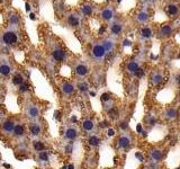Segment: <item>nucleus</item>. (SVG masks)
Here are the masks:
<instances>
[{
	"label": "nucleus",
	"instance_id": "f257e3e1",
	"mask_svg": "<svg viewBox=\"0 0 180 169\" xmlns=\"http://www.w3.org/2000/svg\"><path fill=\"white\" fill-rule=\"evenodd\" d=\"M17 39H18L17 33L12 32V31H8V32H6V33L2 34V42H4V44H6V45L16 44Z\"/></svg>",
	"mask_w": 180,
	"mask_h": 169
},
{
	"label": "nucleus",
	"instance_id": "f03ea898",
	"mask_svg": "<svg viewBox=\"0 0 180 169\" xmlns=\"http://www.w3.org/2000/svg\"><path fill=\"white\" fill-rule=\"evenodd\" d=\"M16 122L12 119V118H7L5 119L1 125H0V129H1V132L5 133V134H10L12 133V130H14V126H15Z\"/></svg>",
	"mask_w": 180,
	"mask_h": 169
},
{
	"label": "nucleus",
	"instance_id": "7ed1b4c3",
	"mask_svg": "<svg viewBox=\"0 0 180 169\" xmlns=\"http://www.w3.org/2000/svg\"><path fill=\"white\" fill-rule=\"evenodd\" d=\"M26 115H27V117L30 118V119H36V118L39 116L38 106H36V105H34V104L28 105L27 108H26Z\"/></svg>",
	"mask_w": 180,
	"mask_h": 169
},
{
	"label": "nucleus",
	"instance_id": "20e7f679",
	"mask_svg": "<svg viewBox=\"0 0 180 169\" xmlns=\"http://www.w3.org/2000/svg\"><path fill=\"white\" fill-rule=\"evenodd\" d=\"M25 133H26V127H25V125L22 123H17V124H15L11 134L14 135L15 138H17V139H20V138H22V136L25 135Z\"/></svg>",
	"mask_w": 180,
	"mask_h": 169
},
{
	"label": "nucleus",
	"instance_id": "39448f33",
	"mask_svg": "<svg viewBox=\"0 0 180 169\" xmlns=\"http://www.w3.org/2000/svg\"><path fill=\"white\" fill-rule=\"evenodd\" d=\"M92 55L95 56L96 59H101L104 58L105 54H106V50L105 47L102 46V44H96L94 47H92Z\"/></svg>",
	"mask_w": 180,
	"mask_h": 169
},
{
	"label": "nucleus",
	"instance_id": "423d86ee",
	"mask_svg": "<svg viewBox=\"0 0 180 169\" xmlns=\"http://www.w3.org/2000/svg\"><path fill=\"white\" fill-rule=\"evenodd\" d=\"M28 131L30 135L33 136H38L41 133H42V127H41V124L37 123V122H32L28 125Z\"/></svg>",
	"mask_w": 180,
	"mask_h": 169
},
{
	"label": "nucleus",
	"instance_id": "0eeeda50",
	"mask_svg": "<svg viewBox=\"0 0 180 169\" xmlns=\"http://www.w3.org/2000/svg\"><path fill=\"white\" fill-rule=\"evenodd\" d=\"M153 20L158 24H162V23H165L169 20V17L168 15L162 10H157L154 16H153Z\"/></svg>",
	"mask_w": 180,
	"mask_h": 169
},
{
	"label": "nucleus",
	"instance_id": "6e6552de",
	"mask_svg": "<svg viewBox=\"0 0 180 169\" xmlns=\"http://www.w3.org/2000/svg\"><path fill=\"white\" fill-rule=\"evenodd\" d=\"M52 56H53V59L57 62H62L65 60V58H67V53H65V51L60 49V47H57L55 50L52 52Z\"/></svg>",
	"mask_w": 180,
	"mask_h": 169
},
{
	"label": "nucleus",
	"instance_id": "1a4fd4ad",
	"mask_svg": "<svg viewBox=\"0 0 180 169\" xmlns=\"http://www.w3.org/2000/svg\"><path fill=\"white\" fill-rule=\"evenodd\" d=\"M64 136H65L67 140L72 141L78 136V131H77L75 127H73V126H69V127L65 130V132H64Z\"/></svg>",
	"mask_w": 180,
	"mask_h": 169
},
{
	"label": "nucleus",
	"instance_id": "9d476101",
	"mask_svg": "<svg viewBox=\"0 0 180 169\" xmlns=\"http://www.w3.org/2000/svg\"><path fill=\"white\" fill-rule=\"evenodd\" d=\"M61 90L65 96H70L72 95L73 91H74V86L72 84H70L69 81H64L61 84Z\"/></svg>",
	"mask_w": 180,
	"mask_h": 169
},
{
	"label": "nucleus",
	"instance_id": "9b49d317",
	"mask_svg": "<svg viewBox=\"0 0 180 169\" xmlns=\"http://www.w3.org/2000/svg\"><path fill=\"white\" fill-rule=\"evenodd\" d=\"M74 70H75V73H77L78 76H80V77H84V76H87L88 72H89V68L87 67L86 64H83V63L77 64Z\"/></svg>",
	"mask_w": 180,
	"mask_h": 169
},
{
	"label": "nucleus",
	"instance_id": "f8f14e48",
	"mask_svg": "<svg viewBox=\"0 0 180 169\" xmlns=\"http://www.w3.org/2000/svg\"><path fill=\"white\" fill-rule=\"evenodd\" d=\"M11 73V67L6 63V62H2L0 63V76L1 77H9Z\"/></svg>",
	"mask_w": 180,
	"mask_h": 169
},
{
	"label": "nucleus",
	"instance_id": "ddd939ff",
	"mask_svg": "<svg viewBox=\"0 0 180 169\" xmlns=\"http://www.w3.org/2000/svg\"><path fill=\"white\" fill-rule=\"evenodd\" d=\"M67 23L68 25L71 26V27H78L79 25H80V19L75 15H70V16L68 17Z\"/></svg>",
	"mask_w": 180,
	"mask_h": 169
},
{
	"label": "nucleus",
	"instance_id": "4468645a",
	"mask_svg": "<svg viewBox=\"0 0 180 169\" xmlns=\"http://www.w3.org/2000/svg\"><path fill=\"white\" fill-rule=\"evenodd\" d=\"M11 81H12V84H15V86H20L22 84L25 82V81H24V77H22V73H15Z\"/></svg>",
	"mask_w": 180,
	"mask_h": 169
},
{
	"label": "nucleus",
	"instance_id": "2eb2a0df",
	"mask_svg": "<svg viewBox=\"0 0 180 169\" xmlns=\"http://www.w3.org/2000/svg\"><path fill=\"white\" fill-rule=\"evenodd\" d=\"M101 17H102V19H105V20H110L112 17H114V12L110 8H105L104 10L101 11Z\"/></svg>",
	"mask_w": 180,
	"mask_h": 169
},
{
	"label": "nucleus",
	"instance_id": "dca6fc26",
	"mask_svg": "<svg viewBox=\"0 0 180 169\" xmlns=\"http://www.w3.org/2000/svg\"><path fill=\"white\" fill-rule=\"evenodd\" d=\"M94 126H95V124H94V122H92L91 119H89V118L84 119L83 123H82V127H83V130L86 132L92 131V130H94Z\"/></svg>",
	"mask_w": 180,
	"mask_h": 169
},
{
	"label": "nucleus",
	"instance_id": "f3484780",
	"mask_svg": "<svg viewBox=\"0 0 180 169\" xmlns=\"http://www.w3.org/2000/svg\"><path fill=\"white\" fill-rule=\"evenodd\" d=\"M129 144H131V141H129L128 138H126V136H120L119 139H118V146H120V148H123V149H126V148H128Z\"/></svg>",
	"mask_w": 180,
	"mask_h": 169
},
{
	"label": "nucleus",
	"instance_id": "a211bd4d",
	"mask_svg": "<svg viewBox=\"0 0 180 169\" xmlns=\"http://www.w3.org/2000/svg\"><path fill=\"white\" fill-rule=\"evenodd\" d=\"M122 29H123V26L119 23H114L112 25V27H110V31H112V33L114 35H119L122 33Z\"/></svg>",
	"mask_w": 180,
	"mask_h": 169
},
{
	"label": "nucleus",
	"instance_id": "6ab92c4d",
	"mask_svg": "<svg viewBox=\"0 0 180 169\" xmlns=\"http://www.w3.org/2000/svg\"><path fill=\"white\" fill-rule=\"evenodd\" d=\"M172 33V27L170 25H163L162 27L160 28V35L161 36H169Z\"/></svg>",
	"mask_w": 180,
	"mask_h": 169
},
{
	"label": "nucleus",
	"instance_id": "aec40b11",
	"mask_svg": "<svg viewBox=\"0 0 180 169\" xmlns=\"http://www.w3.org/2000/svg\"><path fill=\"white\" fill-rule=\"evenodd\" d=\"M149 18H150V16H149V14H147L146 11H140V12L136 15V19H137L140 23L147 22V20H149Z\"/></svg>",
	"mask_w": 180,
	"mask_h": 169
},
{
	"label": "nucleus",
	"instance_id": "412c9836",
	"mask_svg": "<svg viewBox=\"0 0 180 169\" xmlns=\"http://www.w3.org/2000/svg\"><path fill=\"white\" fill-rule=\"evenodd\" d=\"M33 148L35 151L37 152H41V151H44L45 149V144L42 142V141H34L33 142Z\"/></svg>",
	"mask_w": 180,
	"mask_h": 169
},
{
	"label": "nucleus",
	"instance_id": "4be33fe9",
	"mask_svg": "<svg viewBox=\"0 0 180 169\" xmlns=\"http://www.w3.org/2000/svg\"><path fill=\"white\" fill-rule=\"evenodd\" d=\"M152 29L151 27H147V26H145V27H143L142 29H141V36L142 37H144V39H150L152 36Z\"/></svg>",
	"mask_w": 180,
	"mask_h": 169
},
{
	"label": "nucleus",
	"instance_id": "5701e85b",
	"mask_svg": "<svg viewBox=\"0 0 180 169\" xmlns=\"http://www.w3.org/2000/svg\"><path fill=\"white\" fill-rule=\"evenodd\" d=\"M136 4V0H122V2H120V6H123L124 8L127 10V9H131V8H133Z\"/></svg>",
	"mask_w": 180,
	"mask_h": 169
},
{
	"label": "nucleus",
	"instance_id": "b1692460",
	"mask_svg": "<svg viewBox=\"0 0 180 169\" xmlns=\"http://www.w3.org/2000/svg\"><path fill=\"white\" fill-rule=\"evenodd\" d=\"M126 69H127V71H128V72L135 73L139 69H140V67H139V64H137L136 62H129V63H127Z\"/></svg>",
	"mask_w": 180,
	"mask_h": 169
},
{
	"label": "nucleus",
	"instance_id": "393cba45",
	"mask_svg": "<svg viewBox=\"0 0 180 169\" xmlns=\"http://www.w3.org/2000/svg\"><path fill=\"white\" fill-rule=\"evenodd\" d=\"M88 143L92 146H99V143H100V139L97 135H90L89 139H88Z\"/></svg>",
	"mask_w": 180,
	"mask_h": 169
},
{
	"label": "nucleus",
	"instance_id": "a878e982",
	"mask_svg": "<svg viewBox=\"0 0 180 169\" xmlns=\"http://www.w3.org/2000/svg\"><path fill=\"white\" fill-rule=\"evenodd\" d=\"M81 11H82V14H83L84 16H90L91 14H92V7L88 4H86L81 7Z\"/></svg>",
	"mask_w": 180,
	"mask_h": 169
},
{
	"label": "nucleus",
	"instance_id": "bb28decb",
	"mask_svg": "<svg viewBox=\"0 0 180 169\" xmlns=\"http://www.w3.org/2000/svg\"><path fill=\"white\" fill-rule=\"evenodd\" d=\"M168 12L170 16H176L179 12V8L177 5H169L168 6Z\"/></svg>",
	"mask_w": 180,
	"mask_h": 169
},
{
	"label": "nucleus",
	"instance_id": "cd10ccee",
	"mask_svg": "<svg viewBox=\"0 0 180 169\" xmlns=\"http://www.w3.org/2000/svg\"><path fill=\"white\" fill-rule=\"evenodd\" d=\"M162 74L161 73H154L152 76V82L154 84H159L161 81H162Z\"/></svg>",
	"mask_w": 180,
	"mask_h": 169
},
{
	"label": "nucleus",
	"instance_id": "c85d7f7f",
	"mask_svg": "<svg viewBox=\"0 0 180 169\" xmlns=\"http://www.w3.org/2000/svg\"><path fill=\"white\" fill-rule=\"evenodd\" d=\"M38 159L41 160V161H44V162L49 161L50 157H49V153H47V151H46V150H44V151L38 152Z\"/></svg>",
	"mask_w": 180,
	"mask_h": 169
},
{
	"label": "nucleus",
	"instance_id": "c756f323",
	"mask_svg": "<svg viewBox=\"0 0 180 169\" xmlns=\"http://www.w3.org/2000/svg\"><path fill=\"white\" fill-rule=\"evenodd\" d=\"M78 88H79V90H81V91H87V90H88V84H87V81H81V82H79Z\"/></svg>",
	"mask_w": 180,
	"mask_h": 169
},
{
	"label": "nucleus",
	"instance_id": "7c9ffc66",
	"mask_svg": "<svg viewBox=\"0 0 180 169\" xmlns=\"http://www.w3.org/2000/svg\"><path fill=\"white\" fill-rule=\"evenodd\" d=\"M102 46L105 47V50L107 51H110L112 50V41H105L104 42V44H102Z\"/></svg>",
	"mask_w": 180,
	"mask_h": 169
},
{
	"label": "nucleus",
	"instance_id": "2f4dec72",
	"mask_svg": "<svg viewBox=\"0 0 180 169\" xmlns=\"http://www.w3.org/2000/svg\"><path fill=\"white\" fill-rule=\"evenodd\" d=\"M176 115H177V111H176L174 108H170V109H168V112H167V116H168L169 118L176 117Z\"/></svg>",
	"mask_w": 180,
	"mask_h": 169
},
{
	"label": "nucleus",
	"instance_id": "473e14b6",
	"mask_svg": "<svg viewBox=\"0 0 180 169\" xmlns=\"http://www.w3.org/2000/svg\"><path fill=\"white\" fill-rule=\"evenodd\" d=\"M152 158L154 159V160H160L161 158H162V154H161V152L155 150V151H152Z\"/></svg>",
	"mask_w": 180,
	"mask_h": 169
},
{
	"label": "nucleus",
	"instance_id": "72a5a7b5",
	"mask_svg": "<svg viewBox=\"0 0 180 169\" xmlns=\"http://www.w3.org/2000/svg\"><path fill=\"white\" fill-rule=\"evenodd\" d=\"M28 90H29V86H28L26 82H24V84H22L19 86V91H20V93H26Z\"/></svg>",
	"mask_w": 180,
	"mask_h": 169
},
{
	"label": "nucleus",
	"instance_id": "f704fd0d",
	"mask_svg": "<svg viewBox=\"0 0 180 169\" xmlns=\"http://www.w3.org/2000/svg\"><path fill=\"white\" fill-rule=\"evenodd\" d=\"M112 99V97H110V94H108V93H105V94H102L101 95V101H109Z\"/></svg>",
	"mask_w": 180,
	"mask_h": 169
},
{
	"label": "nucleus",
	"instance_id": "c9c22d12",
	"mask_svg": "<svg viewBox=\"0 0 180 169\" xmlns=\"http://www.w3.org/2000/svg\"><path fill=\"white\" fill-rule=\"evenodd\" d=\"M10 22H11V24H18V22H19V17L17 16V15H12V16L10 17Z\"/></svg>",
	"mask_w": 180,
	"mask_h": 169
},
{
	"label": "nucleus",
	"instance_id": "e433bc0d",
	"mask_svg": "<svg viewBox=\"0 0 180 169\" xmlns=\"http://www.w3.org/2000/svg\"><path fill=\"white\" fill-rule=\"evenodd\" d=\"M143 73H144V70L140 68V69H139V70H137V71H136L134 74H135V76H137V77H142V76H143Z\"/></svg>",
	"mask_w": 180,
	"mask_h": 169
},
{
	"label": "nucleus",
	"instance_id": "4c0bfd02",
	"mask_svg": "<svg viewBox=\"0 0 180 169\" xmlns=\"http://www.w3.org/2000/svg\"><path fill=\"white\" fill-rule=\"evenodd\" d=\"M115 134V131H114V130H108V135H110V136H112V135H114Z\"/></svg>",
	"mask_w": 180,
	"mask_h": 169
},
{
	"label": "nucleus",
	"instance_id": "58836bf2",
	"mask_svg": "<svg viewBox=\"0 0 180 169\" xmlns=\"http://www.w3.org/2000/svg\"><path fill=\"white\" fill-rule=\"evenodd\" d=\"M176 41H177V42H178V43L180 44V33L176 35Z\"/></svg>",
	"mask_w": 180,
	"mask_h": 169
},
{
	"label": "nucleus",
	"instance_id": "ea45409f",
	"mask_svg": "<svg viewBox=\"0 0 180 169\" xmlns=\"http://www.w3.org/2000/svg\"><path fill=\"white\" fill-rule=\"evenodd\" d=\"M176 81H177L178 84H180V74H178V76L176 77Z\"/></svg>",
	"mask_w": 180,
	"mask_h": 169
},
{
	"label": "nucleus",
	"instance_id": "a19ab883",
	"mask_svg": "<svg viewBox=\"0 0 180 169\" xmlns=\"http://www.w3.org/2000/svg\"><path fill=\"white\" fill-rule=\"evenodd\" d=\"M154 123H155V119H154V118H151V119H150V124H151V125H154Z\"/></svg>",
	"mask_w": 180,
	"mask_h": 169
},
{
	"label": "nucleus",
	"instance_id": "79ce46f5",
	"mask_svg": "<svg viewBox=\"0 0 180 169\" xmlns=\"http://www.w3.org/2000/svg\"><path fill=\"white\" fill-rule=\"evenodd\" d=\"M120 126H122V129H126V127H127L126 123H122V125H120Z\"/></svg>",
	"mask_w": 180,
	"mask_h": 169
},
{
	"label": "nucleus",
	"instance_id": "37998d69",
	"mask_svg": "<svg viewBox=\"0 0 180 169\" xmlns=\"http://www.w3.org/2000/svg\"><path fill=\"white\" fill-rule=\"evenodd\" d=\"M30 18H32V19H35V15H34V14H30Z\"/></svg>",
	"mask_w": 180,
	"mask_h": 169
},
{
	"label": "nucleus",
	"instance_id": "c03bdc74",
	"mask_svg": "<svg viewBox=\"0 0 180 169\" xmlns=\"http://www.w3.org/2000/svg\"><path fill=\"white\" fill-rule=\"evenodd\" d=\"M141 130H142V127H141V125H139V126H137V131L141 132Z\"/></svg>",
	"mask_w": 180,
	"mask_h": 169
},
{
	"label": "nucleus",
	"instance_id": "a18cd8bd",
	"mask_svg": "<svg viewBox=\"0 0 180 169\" xmlns=\"http://www.w3.org/2000/svg\"><path fill=\"white\" fill-rule=\"evenodd\" d=\"M1 116H2V113H1V111H0V117H1Z\"/></svg>",
	"mask_w": 180,
	"mask_h": 169
},
{
	"label": "nucleus",
	"instance_id": "49530a36",
	"mask_svg": "<svg viewBox=\"0 0 180 169\" xmlns=\"http://www.w3.org/2000/svg\"><path fill=\"white\" fill-rule=\"evenodd\" d=\"M144 1H151V0H144Z\"/></svg>",
	"mask_w": 180,
	"mask_h": 169
},
{
	"label": "nucleus",
	"instance_id": "de8ad7c7",
	"mask_svg": "<svg viewBox=\"0 0 180 169\" xmlns=\"http://www.w3.org/2000/svg\"><path fill=\"white\" fill-rule=\"evenodd\" d=\"M38 169H43V168H38Z\"/></svg>",
	"mask_w": 180,
	"mask_h": 169
},
{
	"label": "nucleus",
	"instance_id": "09e8293b",
	"mask_svg": "<svg viewBox=\"0 0 180 169\" xmlns=\"http://www.w3.org/2000/svg\"><path fill=\"white\" fill-rule=\"evenodd\" d=\"M177 169H180V168H177Z\"/></svg>",
	"mask_w": 180,
	"mask_h": 169
}]
</instances>
